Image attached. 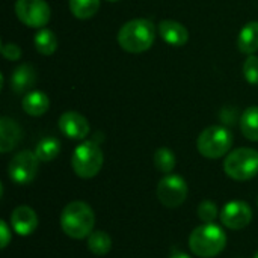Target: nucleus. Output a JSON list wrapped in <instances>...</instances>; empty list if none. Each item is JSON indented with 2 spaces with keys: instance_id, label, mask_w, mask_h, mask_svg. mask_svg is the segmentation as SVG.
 Segmentation results:
<instances>
[{
  "instance_id": "1",
  "label": "nucleus",
  "mask_w": 258,
  "mask_h": 258,
  "mask_svg": "<svg viewBox=\"0 0 258 258\" xmlns=\"http://www.w3.org/2000/svg\"><path fill=\"white\" fill-rule=\"evenodd\" d=\"M95 215L85 201H73L65 206L60 215L62 231L76 240L89 237L94 233Z\"/></svg>"
},
{
  "instance_id": "2",
  "label": "nucleus",
  "mask_w": 258,
  "mask_h": 258,
  "mask_svg": "<svg viewBox=\"0 0 258 258\" xmlns=\"http://www.w3.org/2000/svg\"><path fill=\"white\" fill-rule=\"evenodd\" d=\"M225 246H227V234L215 222L203 224L197 227L189 237V248L197 257H216L225 249Z\"/></svg>"
},
{
  "instance_id": "3",
  "label": "nucleus",
  "mask_w": 258,
  "mask_h": 258,
  "mask_svg": "<svg viewBox=\"0 0 258 258\" xmlns=\"http://www.w3.org/2000/svg\"><path fill=\"white\" fill-rule=\"evenodd\" d=\"M156 38V27L150 20L136 18L127 21L118 32V44L128 53L147 51Z\"/></svg>"
},
{
  "instance_id": "4",
  "label": "nucleus",
  "mask_w": 258,
  "mask_h": 258,
  "mask_svg": "<svg viewBox=\"0 0 258 258\" xmlns=\"http://www.w3.org/2000/svg\"><path fill=\"white\" fill-rule=\"evenodd\" d=\"M103 160L104 157L100 145L94 141H85L74 150L71 166L80 178H92L101 171Z\"/></svg>"
},
{
  "instance_id": "5",
  "label": "nucleus",
  "mask_w": 258,
  "mask_h": 258,
  "mask_svg": "<svg viewBox=\"0 0 258 258\" xmlns=\"http://www.w3.org/2000/svg\"><path fill=\"white\" fill-rule=\"evenodd\" d=\"M225 174L236 181H246L258 174V151L252 148H237L224 162Z\"/></svg>"
},
{
  "instance_id": "6",
  "label": "nucleus",
  "mask_w": 258,
  "mask_h": 258,
  "mask_svg": "<svg viewBox=\"0 0 258 258\" xmlns=\"http://www.w3.org/2000/svg\"><path fill=\"white\" fill-rule=\"evenodd\" d=\"M233 145V135L222 125H212L201 132L197 147L201 156L207 159H219L225 156Z\"/></svg>"
},
{
  "instance_id": "7",
  "label": "nucleus",
  "mask_w": 258,
  "mask_h": 258,
  "mask_svg": "<svg viewBox=\"0 0 258 258\" xmlns=\"http://www.w3.org/2000/svg\"><path fill=\"white\" fill-rule=\"evenodd\" d=\"M159 201L168 209L180 207L187 198V184L183 177L177 174H166L156 189Z\"/></svg>"
},
{
  "instance_id": "8",
  "label": "nucleus",
  "mask_w": 258,
  "mask_h": 258,
  "mask_svg": "<svg viewBox=\"0 0 258 258\" xmlns=\"http://www.w3.org/2000/svg\"><path fill=\"white\" fill-rule=\"evenodd\" d=\"M38 162L39 159L36 157L35 153L24 150L20 151L12 157L8 166V175L12 181L17 184H27L30 183L38 172Z\"/></svg>"
},
{
  "instance_id": "9",
  "label": "nucleus",
  "mask_w": 258,
  "mask_h": 258,
  "mask_svg": "<svg viewBox=\"0 0 258 258\" xmlns=\"http://www.w3.org/2000/svg\"><path fill=\"white\" fill-rule=\"evenodd\" d=\"M15 14L29 27H44L50 20V6L45 0H17Z\"/></svg>"
},
{
  "instance_id": "10",
  "label": "nucleus",
  "mask_w": 258,
  "mask_h": 258,
  "mask_svg": "<svg viewBox=\"0 0 258 258\" xmlns=\"http://www.w3.org/2000/svg\"><path fill=\"white\" fill-rule=\"evenodd\" d=\"M221 222L230 230H243L252 221V210L245 201H231L219 213Z\"/></svg>"
},
{
  "instance_id": "11",
  "label": "nucleus",
  "mask_w": 258,
  "mask_h": 258,
  "mask_svg": "<svg viewBox=\"0 0 258 258\" xmlns=\"http://www.w3.org/2000/svg\"><path fill=\"white\" fill-rule=\"evenodd\" d=\"M60 132L74 141H82L89 135V122L88 119L77 112H65L59 118Z\"/></svg>"
},
{
  "instance_id": "12",
  "label": "nucleus",
  "mask_w": 258,
  "mask_h": 258,
  "mask_svg": "<svg viewBox=\"0 0 258 258\" xmlns=\"http://www.w3.org/2000/svg\"><path fill=\"white\" fill-rule=\"evenodd\" d=\"M11 225L18 236H30L38 227V216L33 209L27 206H18L11 215Z\"/></svg>"
},
{
  "instance_id": "13",
  "label": "nucleus",
  "mask_w": 258,
  "mask_h": 258,
  "mask_svg": "<svg viewBox=\"0 0 258 258\" xmlns=\"http://www.w3.org/2000/svg\"><path fill=\"white\" fill-rule=\"evenodd\" d=\"M159 33L163 38L165 42L174 45V47H181L187 42L189 39V32L187 29L174 20H163L159 23Z\"/></svg>"
},
{
  "instance_id": "14",
  "label": "nucleus",
  "mask_w": 258,
  "mask_h": 258,
  "mask_svg": "<svg viewBox=\"0 0 258 258\" xmlns=\"http://www.w3.org/2000/svg\"><path fill=\"white\" fill-rule=\"evenodd\" d=\"M23 132L20 128V125L8 118V116H2L0 119V151L2 153H8L11 150H14L20 141H21Z\"/></svg>"
},
{
  "instance_id": "15",
  "label": "nucleus",
  "mask_w": 258,
  "mask_h": 258,
  "mask_svg": "<svg viewBox=\"0 0 258 258\" xmlns=\"http://www.w3.org/2000/svg\"><path fill=\"white\" fill-rule=\"evenodd\" d=\"M35 80H36L35 68L29 63H23L14 70L11 76V88L14 89V92L23 94L33 86Z\"/></svg>"
},
{
  "instance_id": "16",
  "label": "nucleus",
  "mask_w": 258,
  "mask_h": 258,
  "mask_svg": "<svg viewBox=\"0 0 258 258\" xmlns=\"http://www.w3.org/2000/svg\"><path fill=\"white\" fill-rule=\"evenodd\" d=\"M23 110L30 115V116H41L48 110L50 106V100L48 97L41 92V91H33L29 92L27 95H24L23 101H21Z\"/></svg>"
},
{
  "instance_id": "17",
  "label": "nucleus",
  "mask_w": 258,
  "mask_h": 258,
  "mask_svg": "<svg viewBox=\"0 0 258 258\" xmlns=\"http://www.w3.org/2000/svg\"><path fill=\"white\" fill-rule=\"evenodd\" d=\"M237 47L245 54H254L258 50V21H249L239 33Z\"/></svg>"
},
{
  "instance_id": "18",
  "label": "nucleus",
  "mask_w": 258,
  "mask_h": 258,
  "mask_svg": "<svg viewBox=\"0 0 258 258\" xmlns=\"http://www.w3.org/2000/svg\"><path fill=\"white\" fill-rule=\"evenodd\" d=\"M240 128L246 139L258 141V106H251L242 113Z\"/></svg>"
},
{
  "instance_id": "19",
  "label": "nucleus",
  "mask_w": 258,
  "mask_h": 258,
  "mask_svg": "<svg viewBox=\"0 0 258 258\" xmlns=\"http://www.w3.org/2000/svg\"><path fill=\"white\" fill-rule=\"evenodd\" d=\"M59 153H60V142L53 136L41 139L35 148V154L39 159V162H51L53 159L57 157Z\"/></svg>"
},
{
  "instance_id": "20",
  "label": "nucleus",
  "mask_w": 258,
  "mask_h": 258,
  "mask_svg": "<svg viewBox=\"0 0 258 258\" xmlns=\"http://www.w3.org/2000/svg\"><path fill=\"white\" fill-rule=\"evenodd\" d=\"M35 48L36 51H39L41 54H53L57 48V38L54 35V32H51L50 29H41L36 35H35Z\"/></svg>"
},
{
  "instance_id": "21",
  "label": "nucleus",
  "mask_w": 258,
  "mask_h": 258,
  "mask_svg": "<svg viewBox=\"0 0 258 258\" xmlns=\"http://www.w3.org/2000/svg\"><path fill=\"white\" fill-rule=\"evenodd\" d=\"M88 248L95 255H106L112 249V239L104 231H94L88 237Z\"/></svg>"
},
{
  "instance_id": "22",
  "label": "nucleus",
  "mask_w": 258,
  "mask_h": 258,
  "mask_svg": "<svg viewBox=\"0 0 258 258\" xmlns=\"http://www.w3.org/2000/svg\"><path fill=\"white\" fill-rule=\"evenodd\" d=\"M100 0H70V11L80 20L91 18L97 14Z\"/></svg>"
},
{
  "instance_id": "23",
  "label": "nucleus",
  "mask_w": 258,
  "mask_h": 258,
  "mask_svg": "<svg viewBox=\"0 0 258 258\" xmlns=\"http://www.w3.org/2000/svg\"><path fill=\"white\" fill-rule=\"evenodd\" d=\"M154 166L163 174H171L172 169L175 168L174 153L169 148H159L154 153Z\"/></svg>"
},
{
  "instance_id": "24",
  "label": "nucleus",
  "mask_w": 258,
  "mask_h": 258,
  "mask_svg": "<svg viewBox=\"0 0 258 258\" xmlns=\"http://www.w3.org/2000/svg\"><path fill=\"white\" fill-rule=\"evenodd\" d=\"M198 218L204 222V224H212L215 222V219L218 218V207L215 203L206 200L198 206Z\"/></svg>"
},
{
  "instance_id": "25",
  "label": "nucleus",
  "mask_w": 258,
  "mask_h": 258,
  "mask_svg": "<svg viewBox=\"0 0 258 258\" xmlns=\"http://www.w3.org/2000/svg\"><path fill=\"white\" fill-rule=\"evenodd\" d=\"M243 76L248 83L258 85V57L249 54V57L243 63Z\"/></svg>"
},
{
  "instance_id": "26",
  "label": "nucleus",
  "mask_w": 258,
  "mask_h": 258,
  "mask_svg": "<svg viewBox=\"0 0 258 258\" xmlns=\"http://www.w3.org/2000/svg\"><path fill=\"white\" fill-rule=\"evenodd\" d=\"M2 54L8 60H18L21 57V50L15 44H2Z\"/></svg>"
},
{
  "instance_id": "27",
  "label": "nucleus",
  "mask_w": 258,
  "mask_h": 258,
  "mask_svg": "<svg viewBox=\"0 0 258 258\" xmlns=\"http://www.w3.org/2000/svg\"><path fill=\"white\" fill-rule=\"evenodd\" d=\"M11 242V231H9V227L5 221L0 222V246L2 249H5L8 246V243Z\"/></svg>"
},
{
  "instance_id": "28",
  "label": "nucleus",
  "mask_w": 258,
  "mask_h": 258,
  "mask_svg": "<svg viewBox=\"0 0 258 258\" xmlns=\"http://www.w3.org/2000/svg\"><path fill=\"white\" fill-rule=\"evenodd\" d=\"M169 258H190V257H189L187 254H184V252H178V251H175V252H174V254H172Z\"/></svg>"
},
{
  "instance_id": "29",
  "label": "nucleus",
  "mask_w": 258,
  "mask_h": 258,
  "mask_svg": "<svg viewBox=\"0 0 258 258\" xmlns=\"http://www.w3.org/2000/svg\"><path fill=\"white\" fill-rule=\"evenodd\" d=\"M107 2H118V0H107Z\"/></svg>"
},
{
  "instance_id": "30",
  "label": "nucleus",
  "mask_w": 258,
  "mask_h": 258,
  "mask_svg": "<svg viewBox=\"0 0 258 258\" xmlns=\"http://www.w3.org/2000/svg\"><path fill=\"white\" fill-rule=\"evenodd\" d=\"M254 258H258V251H257V254H255V257H254Z\"/></svg>"
},
{
  "instance_id": "31",
  "label": "nucleus",
  "mask_w": 258,
  "mask_h": 258,
  "mask_svg": "<svg viewBox=\"0 0 258 258\" xmlns=\"http://www.w3.org/2000/svg\"><path fill=\"white\" fill-rule=\"evenodd\" d=\"M257 206H258V200H257Z\"/></svg>"
}]
</instances>
